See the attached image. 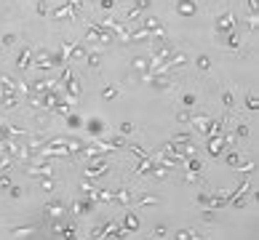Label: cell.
Listing matches in <instances>:
<instances>
[{"label": "cell", "instance_id": "6da1fadb", "mask_svg": "<svg viewBox=\"0 0 259 240\" xmlns=\"http://www.w3.org/2000/svg\"><path fill=\"white\" fill-rule=\"evenodd\" d=\"M198 67H200V69H208V56H200V59H198Z\"/></svg>", "mask_w": 259, "mask_h": 240}]
</instances>
